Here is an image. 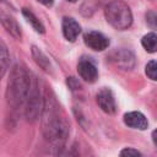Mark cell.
Instances as JSON below:
<instances>
[{"label":"cell","instance_id":"1","mask_svg":"<svg viewBox=\"0 0 157 157\" xmlns=\"http://www.w3.org/2000/svg\"><path fill=\"white\" fill-rule=\"evenodd\" d=\"M42 126L44 136L54 144H63L69 132V125L60 114L58 104L53 99H45L42 112Z\"/></svg>","mask_w":157,"mask_h":157},{"label":"cell","instance_id":"2","mask_svg":"<svg viewBox=\"0 0 157 157\" xmlns=\"http://www.w3.org/2000/svg\"><path fill=\"white\" fill-rule=\"evenodd\" d=\"M32 76L31 74L26 70V67L21 65H15L11 74L10 78L7 82V102L11 104L13 108H18L25 105L27 96L31 90L32 85Z\"/></svg>","mask_w":157,"mask_h":157},{"label":"cell","instance_id":"3","mask_svg":"<svg viewBox=\"0 0 157 157\" xmlns=\"http://www.w3.org/2000/svg\"><path fill=\"white\" fill-rule=\"evenodd\" d=\"M104 16L107 22L118 31H125L132 23L131 10L121 0L110 1L104 9Z\"/></svg>","mask_w":157,"mask_h":157},{"label":"cell","instance_id":"4","mask_svg":"<svg viewBox=\"0 0 157 157\" xmlns=\"http://www.w3.org/2000/svg\"><path fill=\"white\" fill-rule=\"evenodd\" d=\"M26 108H25V113L28 120L34 121L40 112H43V107H44V102L40 98V93H39V88H38V83L36 81V78H32V85H31V90L27 96L26 103H25Z\"/></svg>","mask_w":157,"mask_h":157},{"label":"cell","instance_id":"5","mask_svg":"<svg viewBox=\"0 0 157 157\" xmlns=\"http://www.w3.org/2000/svg\"><path fill=\"white\" fill-rule=\"evenodd\" d=\"M108 59L114 66L121 70H131L135 66V56L128 49H117L109 54Z\"/></svg>","mask_w":157,"mask_h":157},{"label":"cell","instance_id":"6","mask_svg":"<svg viewBox=\"0 0 157 157\" xmlns=\"http://www.w3.org/2000/svg\"><path fill=\"white\" fill-rule=\"evenodd\" d=\"M83 40L88 48H91L92 50H96V52H102V50L107 49L109 45V39L104 34H102L101 32H97V31L87 32L83 36Z\"/></svg>","mask_w":157,"mask_h":157},{"label":"cell","instance_id":"7","mask_svg":"<svg viewBox=\"0 0 157 157\" xmlns=\"http://www.w3.org/2000/svg\"><path fill=\"white\" fill-rule=\"evenodd\" d=\"M97 104L99 105V108L107 113V114H114L117 112V103H115V98L113 96V92L104 87L102 88L98 93H97Z\"/></svg>","mask_w":157,"mask_h":157},{"label":"cell","instance_id":"8","mask_svg":"<svg viewBox=\"0 0 157 157\" xmlns=\"http://www.w3.org/2000/svg\"><path fill=\"white\" fill-rule=\"evenodd\" d=\"M77 72H78L80 77L83 81L90 82V83L94 82L97 80V77H98V71H97L96 65L92 61L85 60V59H82L78 63V65H77Z\"/></svg>","mask_w":157,"mask_h":157},{"label":"cell","instance_id":"9","mask_svg":"<svg viewBox=\"0 0 157 157\" xmlns=\"http://www.w3.org/2000/svg\"><path fill=\"white\" fill-rule=\"evenodd\" d=\"M61 28H63V34H64V37H65L69 42H75L76 38L78 37V34L81 33V27H80L78 22H76V21H75L74 18H71V17H64V18H63Z\"/></svg>","mask_w":157,"mask_h":157},{"label":"cell","instance_id":"10","mask_svg":"<svg viewBox=\"0 0 157 157\" xmlns=\"http://www.w3.org/2000/svg\"><path fill=\"white\" fill-rule=\"evenodd\" d=\"M124 123L132 129L145 130L148 126V121L146 117L140 112H129L124 115Z\"/></svg>","mask_w":157,"mask_h":157},{"label":"cell","instance_id":"11","mask_svg":"<svg viewBox=\"0 0 157 157\" xmlns=\"http://www.w3.org/2000/svg\"><path fill=\"white\" fill-rule=\"evenodd\" d=\"M1 23H2L4 28H5L12 37H15L16 39H20V38H21V29H20V26L17 25V22H16L15 18H12V17L9 16V15L1 13Z\"/></svg>","mask_w":157,"mask_h":157},{"label":"cell","instance_id":"12","mask_svg":"<svg viewBox=\"0 0 157 157\" xmlns=\"http://www.w3.org/2000/svg\"><path fill=\"white\" fill-rule=\"evenodd\" d=\"M141 44L147 53H157V36L155 33H147L142 37Z\"/></svg>","mask_w":157,"mask_h":157},{"label":"cell","instance_id":"13","mask_svg":"<svg viewBox=\"0 0 157 157\" xmlns=\"http://www.w3.org/2000/svg\"><path fill=\"white\" fill-rule=\"evenodd\" d=\"M32 56L34 59V61L45 71H49L50 70V63L48 60V58L44 55L43 52H40L37 47H32Z\"/></svg>","mask_w":157,"mask_h":157},{"label":"cell","instance_id":"14","mask_svg":"<svg viewBox=\"0 0 157 157\" xmlns=\"http://www.w3.org/2000/svg\"><path fill=\"white\" fill-rule=\"evenodd\" d=\"M22 13H23V16L27 18V21L32 25V27H33L37 32H39V33H44V26H43L42 22L34 16L33 12H31L28 9H22Z\"/></svg>","mask_w":157,"mask_h":157},{"label":"cell","instance_id":"15","mask_svg":"<svg viewBox=\"0 0 157 157\" xmlns=\"http://www.w3.org/2000/svg\"><path fill=\"white\" fill-rule=\"evenodd\" d=\"M10 63V55L7 52V48L4 42H0V64H1V76L5 75L7 66Z\"/></svg>","mask_w":157,"mask_h":157},{"label":"cell","instance_id":"16","mask_svg":"<svg viewBox=\"0 0 157 157\" xmlns=\"http://www.w3.org/2000/svg\"><path fill=\"white\" fill-rule=\"evenodd\" d=\"M145 72L148 78H151L152 81H157V61L155 60L148 61L145 67Z\"/></svg>","mask_w":157,"mask_h":157},{"label":"cell","instance_id":"17","mask_svg":"<svg viewBox=\"0 0 157 157\" xmlns=\"http://www.w3.org/2000/svg\"><path fill=\"white\" fill-rule=\"evenodd\" d=\"M146 22L151 28L157 29V13L155 11H148L146 13Z\"/></svg>","mask_w":157,"mask_h":157},{"label":"cell","instance_id":"18","mask_svg":"<svg viewBox=\"0 0 157 157\" xmlns=\"http://www.w3.org/2000/svg\"><path fill=\"white\" fill-rule=\"evenodd\" d=\"M120 156H141V153L135 148L128 147V148H124L120 151Z\"/></svg>","mask_w":157,"mask_h":157},{"label":"cell","instance_id":"19","mask_svg":"<svg viewBox=\"0 0 157 157\" xmlns=\"http://www.w3.org/2000/svg\"><path fill=\"white\" fill-rule=\"evenodd\" d=\"M38 1H39L40 4H43L44 6H52L54 0H38Z\"/></svg>","mask_w":157,"mask_h":157},{"label":"cell","instance_id":"20","mask_svg":"<svg viewBox=\"0 0 157 157\" xmlns=\"http://www.w3.org/2000/svg\"><path fill=\"white\" fill-rule=\"evenodd\" d=\"M152 141H153L155 146L157 147V130H153L152 131Z\"/></svg>","mask_w":157,"mask_h":157},{"label":"cell","instance_id":"21","mask_svg":"<svg viewBox=\"0 0 157 157\" xmlns=\"http://www.w3.org/2000/svg\"><path fill=\"white\" fill-rule=\"evenodd\" d=\"M67 1H70V2H76L77 0H67Z\"/></svg>","mask_w":157,"mask_h":157}]
</instances>
